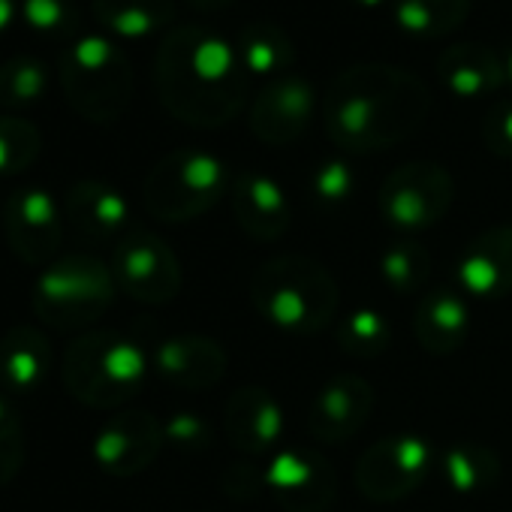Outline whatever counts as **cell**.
Listing matches in <instances>:
<instances>
[{
    "mask_svg": "<svg viewBox=\"0 0 512 512\" xmlns=\"http://www.w3.org/2000/svg\"><path fill=\"white\" fill-rule=\"evenodd\" d=\"M112 278L142 305H166L181 293V266L172 247L145 229H130L112 253Z\"/></svg>",
    "mask_w": 512,
    "mask_h": 512,
    "instance_id": "9",
    "label": "cell"
},
{
    "mask_svg": "<svg viewBox=\"0 0 512 512\" xmlns=\"http://www.w3.org/2000/svg\"><path fill=\"white\" fill-rule=\"evenodd\" d=\"M22 16L34 31H58L67 25L70 10L64 0H25Z\"/></svg>",
    "mask_w": 512,
    "mask_h": 512,
    "instance_id": "36",
    "label": "cell"
},
{
    "mask_svg": "<svg viewBox=\"0 0 512 512\" xmlns=\"http://www.w3.org/2000/svg\"><path fill=\"white\" fill-rule=\"evenodd\" d=\"M25 428L13 404L0 395V488L10 485L25 464Z\"/></svg>",
    "mask_w": 512,
    "mask_h": 512,
    "instance_id": "32",
    "label": "cell"
},
{
    "mask_svg": "<svg viewBox=\"0 0 512 512\" xmlns=\"http://www.w3.org/2000/svg\"><path fill=\"white\" fill-rule=\"evenodd\" d=\"M503 64H506V82L512 85V43H509V49L503 55Z\"/></svg>",
    "mask_w": 512,
    "mask_h": 512,
    "instance_id": "40",
    "label": "cell"
},
{
    "mask_svg": "<svg viewBox=\"0 0 512 512\" xmlns=\"http://www.w3.org/2000/svg\"><path fill=\"white\" fill-rule=\"evenodd\" d=\"M458 287L473 299H503L512 293V223L479 232L458 260Z\"/></svg>",
    "mask_w": 512,
    "mask_h": 512,
    "instance_id": "17",
    "label": "cell"
},
{
    "mask_svg": "<svg viewBox=\"0 0 512 512\" xmlns=\"http://www.w3.org/2000/svg\"><path fill=\"white\" fill-rule=\"evenodd\" d=\"M350 4L359 10H383V7H392V0H350Z\"/></svg>",
    "mask_w": 512,
    "mask_h": 512,
    "instance_id": "39",
    "label": "cell"
},
{
    "mask_svg": "<svg viewBox=\"0 0 512 512\" xmlns=\"http://www.w3.org/2000/svg\"><path fill=\"white\" fill-rule=\"evenodd\" d=\"M263 473L284 512H326L338 494L332 464L311 449L278 452Z\"/></svg>",
    "mask_w": 512,
    "mask_h": 512,
    "instance_id": "13",
    "label": "cell"
},
{
    "mask_svg": "<svg viewBox=\"0 0 512 512\" xmlns=\"http://www.w3.org/2000/svg\"><path fill=\"white\" fill-rule=\"evenodd\" d=\"M467 329H470L467 302L449 287L428 293L413 314V335L419 347L431 356L455 353L467 341Z\"/></svg>",
    "mask_w": 512,
    "mask_h": 512,
    "instance_id": "22",
    "label": "cell"
},
{
    "mask_svg": "<svg viewBox=\"0 0 512 512\" xmlns=\"http://www.w3.org/2000/svg\"><path fill=\"white\" fill-rule=\"evenodd\" d=\"M64 220L88 241H121L130 232V202L106 181H79L64 199Z\"/></svg>",
    "mask_w": 512,
    "mask_h": 512,
    "instance_id": "21",
    "label": "cell"
},
{
    "mask_svg": "<svg viewBox=\"0 0 512 512\" xmlns=\"http://www.w3.org/2000/svg\"><path fill=\"white\" fill-rule=\"evenodd\" d=\"M46 94V70L34 58H13L0 67V106H28Z\"/></svg>",
    "mask_w": 512,
    "mask_h": 512,
    "instance_id": "30",
    "label": "cell"
},
{
    "mask_svg": "<svg viewBox=\"0 0 512 512\" xmlns=\"http://www.w3.org/2000/svg\"><path fill=\"white\" fill-rule=\"evenodd\" d=\"M335 335H338L341 350L350 353L353 359H377L380 353L389 350L392 326L380 311L359 308V311H350L338 320Z\"/></svg>",
    "mask_w": 512,
    "mask_h": 512,
    "instance_id": "28",
    "label": "cell"
},
{
    "mask_svg": "<svg viewBox=\"0 0 512 512\" xmlns=\"http://www.w3.org/2000/svg\"><path fill=\"white\" fill-rule=\"evenodd\" d=\"M16 19V0H0V34H4Z\"/></svg>",
    "mask_w": 512,
    "mask_h": 512,
    "instance_id": "37",
    "label": "cell"
},
{
    "mask_svg": "<svg viewBox=\"0 0 512 512\" xmlns=\"http://www.w3.org/2000/svg\"><path fill=\"white\" fill-rule=\"evenodd\" d=\"M154 85L172 118L211 130L238 118L250 76L235 43L208 28L184 25L160 43Z\"/></svg>",
    "mask_w": 512,
    "mask_h": 512,
    "instance_id": "2",
    "label": "cell"
},
{
    "mask_svg": "<svg viewBox=\"0 0 512 512\" xmlns=\"http://www.w3.org/2000/svg\"><path fill=\"white\" fill-rule=\"evenodd\" d=\"M443 482L458 494L488 491L500 479V458L482 443H458L440 458Z\"/></svg>",
    "mask_w": 512,
    "mask_h": 512,
    "instance_id": "27",
    "label": "cell"
},
{
    "mask_svg": "<svg viewBox=\"0 0 512 512\" xmlns=\"http://www.w3.org/2000/svg\"><path fill=\"white\" fill-rule=\"evenodd\" d=\"M118 284L112 266L97 256L73 253L46 266L34 284V314L52 329H85L115 302Z\"/></svg>",
    "mask_w": 512,
    "mask_h": 512,
    "instance_id": "5",
    "label": "cell"
},
{
    "mask_svg": "<svg viewBox=\"0 0 512 512\" xmlns=\"http://www.w3.org/2000/svg\"><path fill=\"white\" fill-rule=\"evenodd\" d=\"M163 437L175 446H184V449H205L211 443V428L196 413H175L163 425Z\"/></svg>",
    "mask_w": 512,
    "mask_h": 512,
    "instance_id": "35",
    "label": "cell"
},
{
    "mask_svg": "<svg viewBox=\"0 0 512 512\" xmlns=\"http://www.w3.org/2000/svg\"><path fill=\"white\" fill-rule=\"evenodd\" d=\"M320 109H323V103H320L311 79L290 73V76L272 79L260 94H256L247 121H250L253 136L260 142L284 148V145L299 142L311 130Z\"/></svg>",
    "mask_w": 512,
    "mask_h": 512,
    "instance_id": "11",
    "label": "cell"
},
{
    "mask_svg": "<svg viewBox=\"0 0 512 512\" xmlns=\"http://www.w3.org/2000/svg\"><path fill=\"white\" fill-rule=\"evenodd\" d=\"M250 302L269 323L293 335H314L338 317V284L314 256L284 253L256 266Z\"/></svg>",
    "mask_w": 512,
    "mask_h": 512,
    "instance_id": "3",
    "label": "cell"
},
{
    "mask_svg": "<svg viewBox=\"0 0 512 512\" xmlns=\"http://www.w3.org/2000/svg\"><path fill=\"white\" fill-rule=\"evenodd\" d=\"M232 217L260 241L281 238L293 223V208L284 187L263 172H241L232 181Z\"/></svg>",
    "mask_w": 512,
    "mask_h": 512,
    "instance_id": "19",
    "label": "cell"
},
{
    "mask_svg": "<svg viewBox=\"0 0 512 512\" xmlns=\"http://www.w3.org/2000/svg\"><path fill=\"white\" fill-rule=\"evenodd\" d=\"M7 241L28 266H52L64 241V205L43 187H25L7 202Z\"/></svg>",
    "mask_w": 512,
    "mask_h": 512,
    "instance_id": "12",
    "label": "cell"
},
{
    "mask_svg": "<svg viewBox=\"0 0 512 512\" xmlns=\"http://www.w3.org/2000/svg\"><path fill=\"white\" fill-rule=\"evenodd\" d=\"M52 368L49 338L34 326H16L0 338V386L10 395L40 389Z\"/></svg>",
    "mask_w": 512,
    "mask_h": 512,
    "instance_id": "23",
    "label": "cell"
},
{
    "mask_svg": "<svg viewBox=\"0 0 512 512\" xmlns=\"http://www.w3.org/2000/svg\"><path fill=\"white\" fill-rule=\"evenodd\" d=\"M437 82L446 88V94L458 100H482L488 94H497L506 85V64L503 58L473 40L452 43L437 58Z\"/></svg>",
    "mask_w": 512,
    "mask_h": 512,
    "instance_id": "20",
    "label": "cell"
},
{
    "mask_svg": "<svg viewBox=\"0 0 512 512\" xmlns=\"http://www.w3.org/2000/svg\"><path fill=\"white\" fill-rule=\"evenodd\" d=\"M374 410V386L359 374L332 377L314 398L311 434L323 443H341L356 437Z\"/></svg>",
    "mask_w": 512,
    "mask_h": 512,
    "instance_id": "16",
    "label": "cell"
},
{
    "mask_svg": "<svg viewBox=\"0 0 512 512\" xmlns=\"http://www.w3.org/2000/svg\"><path fill=\"white\" fill-rule=\"evenodd\" d=\"M226 163L208 151L181 148L154 163L145 178L142 202L163 223H187L211 211L226 193Z\"/></svg>",
    "mask_w": 512,
    "mask_h": 512,
    "instance_id": "6",
    "label": "cell"
},
{
    "mask_svg": "<svg viewBox=\"0 0 512 512\" xmlns=\"http://www.w3.org/2000/svg\"><path fill=\"white\" fill-rule=\"evenodd\" d=\"M235 49L250 79H269V82L290 76L299 58L293 37L269 19L247 22L235 37Z\"/></svg>",
    "mask_w": 512,
    "mask_h": 512,
    "instance_id": "24",
    "label": "cell"
},
{
    "mask_svg": "<svg viewBox=\"0 0 512 512\" xmlns=\"http://www.w3.org/2000/svg\"><path fill=\"white\" fill-rule=\"evenodd\" d=\"M380 275L395 296H413L431 278V253L416 241H398L380 256Z\"/></svg>",
    "mask_w": 512,
    "mask_h": 512,
    "instance_id": "29",
    "label": "cell"
},
{
    "mask_svg": "<svg viewBox=\"0 0 512 512\" xmlns=\"http://www.w3.org/2000/svg\"><path fill=\"white\" fill-rule=\"evenodd\" d=\"M287 419L281 404L263 386H241L229 395L223 413V431L232 449L244 455H263L275 449L284 437Z\"/></svg>",
    "mask_w": 512,
    "mask_h": 512,
    "instance_id": "15",
    "label": "cell"
},
{
    "mask_svg": "<svg viewBox=\"0 0 512 512\" xmlns=\"http://www.w3.org/2000/svg\"><path fill=\"white\" fill-rule=\"evenodd\" d=\"M64 82H67L70 103L79 109V115L97 124H109L121 118L133 91L127 58L103 34H88L73 43L67 55Z\"/></svg>",
    "mask_w": 512,
    "mask_h": 512,
    "instance_id": "7",
    "label": "cell"
},
{
    "mask_svg": "<svg viewBox=\"0 0 512 512\" xmlns=\"http://www.w3.org/2000/svg\"><path fill=\"white\" fill-rule=\"evenodd\" d=\"M151 365L169 386L202 392L223 380L226 350L208 335H172L157 344Z\"/></svg>",
    "mask_w": 512,
    "mask_h": 512,
    "instance_id": "18",
    "label": "cell"
},
{
    "mask_svg": "<svg viewBox=\"0 0 512 512\" xmlns=\"http://www.w3.org/2000/svg\"><path fill=\"white\" fill-rule=\"evenodd\" d=\"M482 145L488 154L509 160L512 157V100L494 103L482 118Z\"/></svg>",
    "mask_w": 512,
    "mask_h": 512,
    "instance_id": "34",
    "label": "cell"
},
{
    "mask_svg": "<svg viewBox=\"0 0 512 512\" xmlns=\"http://www.w3.org/2000/svg\"><path fill=\"white\" fill-rule=\"evenodd\" d=\"M356 175L344 160H326L311 175V196L320 205H344L353 196Z\"/></svg>",
    "mask_w": 512,
    "mask_h": 512,
    "instance_id": "33",
    "label": "cell"
},
{
    "mask_svg": "<svg viewBox=\"0 0 512 512\" xmlns=\"http://www.w3.org/2000/svg\"><path fill=\"white\" fill-rule=\"evenodd\" d=\"M434 467V446L416 434H392L371 443L356 464V485L374 503H392L416 491Z\"/></svg>",
    "mask_w": 512,
    "mask_h": 512,
    "instance_id": "10",
    "label": "cell"
},
{
    "mask_svg": "<svg viewBox=\"0 0 512 512\" xmlns=\"http://www.w3.org/2000/svg\"><path fill=\"white\" fill-rule=\"evenodd\" d=\"M166 437H163V425L145 413V410H124V413H115L94 437V461L118 476V479H127V476H136L142 473L145 467H151L163 449Z\"/></svg>",
    "mask_w": 512,
    "mask_h": 512,
    "instance_id": "14",
    "label": "cell"
},
{
    "mask_svg": "<svg viewBox=\"0 0 512 512\" xmlns=\"http://www.w3.org/2000/svg\"><path fill=\"white\" fill-rule=\"evenodd\" d=\"M94 13L118 40H145L175 16V0H94Z\"/></svg>",
    "mask_w": 512,
    "mask_h": 512,
    "instance_id": "26",
    "label": "cell"
},
{
    "mask_svg": "<svg viewBox=\"0 0 512 512\" xmlns=\"http://www.w3.org/2000/svg\"><path fill=\"white\" fill-rule=\"evenodd\" d=\"M455 181L446 166L413 160L392 169L380 187V214L398 229H428L440 223L452 205Z\"/></svg>",
    "mask_w": 512,
    "mask_h": 512,
    "instance_id": "8",
    "label": "cell"
},
{
    "mask_svg": "<svg viewBox=\"0 0 512 512\" xmlns=\"http://www.w3.org/2000/svg\"><path fill=\"white\" fill-rule=\"evenodd\" d=\"M428 85L395 64H350L323 97L329 139L353 154H374L416 136L428 118Z\"/></svg>",
    "mask_w": 512,
    "mask_h": 512,
    "instance_id": "1",
    "label": "cell"
},
{
    "mask_svg": "<svg viewBox=\"0 0 512 512\" xmlns=\"http://www.w3.org/2000/svg\"><path fill=\"white\" fill-rule=\"evenodd\" d=\"M473 0H392L395 28L419 43L452 37L470 16Z\"/></svg>",
    "mask_w": 512,
    "mask_h": 512,
    "instance_id": "25",
    "label": "cell"
},
{
    "mask_svg": "<svg viewBox=\"0 0 512 512\" xmlns=\"http://www.w3.org/2000/svg\"><path fill=\"white\" fill-rule=\"evenodd\" d=\"M190 4L199 7V10H205V13H214V10H223V7L235 4V0H190Z\"/></svg>",
    "mask_w": 512,
    "mask_h": 512,
    "instance_id": "38",
    "label": "cell"
},
{
    "mask_svg": "<svg viewBox=\"0 0 512 512\" xmlns=\"http://www.w3.org/2000/svg\"><path fill=\"white\" fill-rule=\"evenodd\" d=\"M40 154V133L28 121L0 118V175L25 172Z\"/></svg>",
    "mask_w": 512,
    "mask_h": 512,
    "instance_id": "31",
    "label": "cell"
},
{
    "mask_svg": "<svg viewBox=\"0 0 512 512\" xmlns=\"http://www.w3.org/2000/svg\"><path fill=\"white\" fill-rule=\"evenodd\" d=\"M148 368V356L133 338L88 332L67 347L61 374L76 401L94 410H115L142 392Z\"/></svg>",
    "mask_w": 512,
    "mask_h": 512,
    "instance_id": "4",
    "label": "cell"
}]
</instances>
